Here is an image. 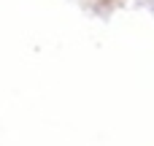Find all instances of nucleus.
Masks as SVG:
<instances>
[]
</instances>
